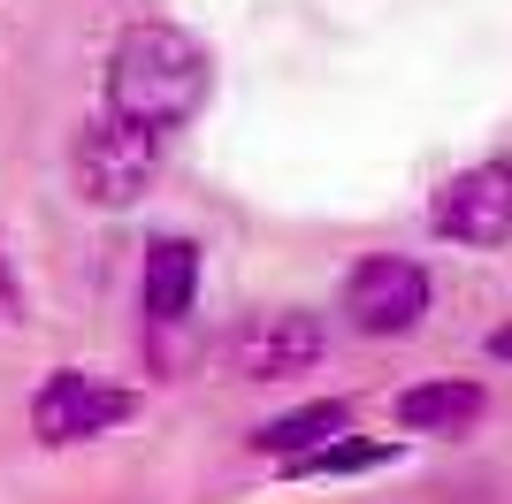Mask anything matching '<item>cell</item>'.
<instances>
[{
  "instance_id": "obj_1",
  "label": "cell",
  "mask_w": 512,
  "mask_h": 504,
  "mask_svg": "<svg viewBox=\"0 0 512 504\" xmlns=\"http://www.w3.org/2000/svg\"><path fill=\"white\" fill-rule=\"evenodd\" d=\"M214 92V54L184 31V23H130L107 46V77H100V107L146 130H184Z\"/></svg>"
},
{
  "instance_id": "obj_2",
  "label": "cell",
  "mask_w": 512,
  "mask_h": 504,
  "mask_svg": "<svg viewBox=\"0 0 512 504\" xmlns=\"http://www.w3.org/2000/svg\"><path fill=\"white\" fill-rule=\"evenodd\" d=\"M161 130L146 123H123V115H92L85 130H77V146H69V168H77V191H85L92 207H138L153 191V176H161Z\"/></svg>"
},
{
  "instance_id": "obj_3",
  "label": "cell",
  "mask_w": 512,
  "mask_h": 504,
  "mask_svg": "<svg viewBox=\"0 0 512 504\" xmlns=\"http://www.w3.org/2000/svg\"><path fill=\"white\" fill-rule=\"evenodd\" d=\"M199 275H207V252L184 230H153L138 252V329H146V359L169 367V336L192 329L199 314Z\"/></svg>"
},
{
  "instance_id": "obj_4",
  "label": "cell",
  "mask_w": 512,
  "mask_h": 504,
  "mask_svg": "<svg viewBox=\"0 0 512 504\" xmlns=\"http://www.w3.org/2000/svg\"><path fill=\"white\" fill-rule=\"evenodd\" d=\"M428 306H436V283L413 252H367V260H352V275L337 291L344 329L360 336H413L428 321Z\"/></svg>"
},
{
  "instance_id": "obj_5",
  "label": "cell",
  "mask_w": 512,
  "mask_h": 504,
  "mask_svg": "<svg viewBox=\"0 0 512 504\" xmlns=\"http://www.w3.org/2000/svg\"><path fill=\"white\" fill-rule=\"evenodd\" d=\"M130 413H138V390L92 375V367H54V375L31 390V436H39L46 451L92 443V436H107V428H123Z\"/></svg>"
},
{
  "instance_id": "obj_6",
  "label": "cell",
  "mask_w": 512,
  "mask_h": 504,
  "mask_svg": "<svg viewBox=\"0 0 512 504\" xmlns=\"http://www.w3.org/2000/svg\"><path fill=\"white\" fill-rule=\"evenodd\" d=\"M321 352H329L321 314H306V306H268V314L230 329L222 367H230L237 382H291V375H306V367H321Z\"/></svg>"
},
{
  "instance_id": "obj_7",
  "label": "cell",
  "mask_w": 512,
  "mask_h": 504,
  "mask_svg": "<svg viewBox=\"0 0 512 504\" xmlns=\"http://www.w3.org/2000/svg\"><path fill=\"white\" fill-rule=\"evenodd\" d=\"M428 230L451 237V245L490 252L512 237V161H474L459 168L436 199H428Z\"/></svg>"
},
{
  "instance_id": "obj_8",
  "label": "cell",
  "mask_w": 512,
  "mask_h": 504,
  "mask_svg": "<svg viewBox=\"0 0 512 504\" xmlns=\"http://www.w3.org/2000/svg\"><path fill=\"white\" fill-rule=\"evenodd\" d=\"M482 413H490V390L467 375H436V382L398 390V428L406 436H467Z\"/></svg>"
},
{
  "instance_id": "obj_9",
  "label": "cell",
  "mask_w": 512,
  "mask_h": 504,
  "mask_svg": "<svg viewBox=\"0 0 512 504\" xmlns=\"http://www.w3.org/2000/svg\"><path fill=\"white\" fill-rule=\"evenodd\" d=\"M344 428H352V405L344 398H306V405H291V413H276V420H260L253 436V451L260 459H299V451H314V443H329V436H344Z\"/></svg>"
},
{
  "instance_id": "obj_10",
  "label": "cell",
  "mask_w": 512,
  "mask_h": 504,
  "mask_svg": "<svg viewBox=\"0 0 512 504\" xmlns=\"http://www.w3.org/2000/svg\"><path fill=\"white\" fill-rule=\"evenodd\" d=\"M398 459V443L390 436H329V443H314V451H299V459H283V474L291 482H344V474H375V466H390Z\"/></svg>"
},
{
  "instance_id": "obj_11",
  "label": "cell",
  "mask_w": 512,
  "mask_h": 504,
  "mask_svg": "<svg viewBox=\"0 0 512 504\" xmlns=\"http://www.w3.org/2000/svg\"><path fill=\"white\" fill-rule=\"evenodd\" d=\"M0 321H31V298H23V283H16V260H8V245H0Z\"/></svg>"
},
{
  "instance_id": "obj_12",
  "label": "cell",
  "mask_w": 512,
  "mask_h": 504,
  "mask_svg": "<svg viewBox=\"0 0 512 504\" xmlns=\"http://www.w3.org/2000/svg\"><path fill=\"white\" fill-rule=\"evenodd\" d=\"M490 359H512V329H497V336H490Z\"/></svg>"
}]
</instances>
